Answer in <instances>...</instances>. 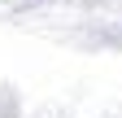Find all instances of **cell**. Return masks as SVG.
I'll use <instances>...</instances> for the list:
<instances>
[]
</instances>
